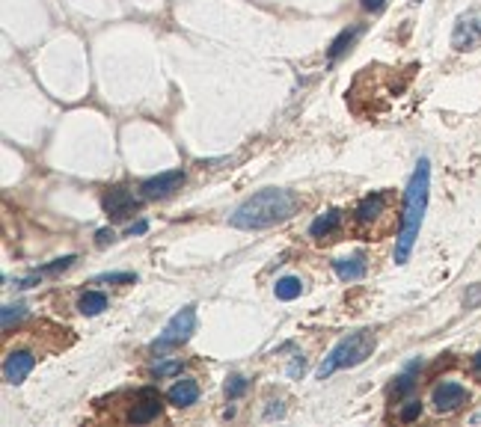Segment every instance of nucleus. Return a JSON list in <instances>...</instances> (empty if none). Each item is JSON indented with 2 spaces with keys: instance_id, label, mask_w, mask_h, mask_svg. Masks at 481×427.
<instances>
[{
  "instance_id": "nucleus-1",
  "label": "nucleus",
  "mask_w": 481,
  "mask_h": 427,
  "mask_svg": "<svg viewBox=\"0 0 481 427\" xmlns=\"http://www.w3.org/2000/svg\"><path fill=\"white\" fill-rule=\"evenodd\" d=\"M297 208H300L297 193L285 190V187H264V190L247 196L232 211L229 226L244 229V231H262V229H271L276 222H285L288 217H294Z\"/></svg>"
},
{
  "instance_id": "nucleus-2",
  "label": "nucleus",
  "mask_w": 481,
  "mask_h": 427,
  "mask_svg": "<svg viewBox=\"0 0 481 427\" xmlns=\"http://www.w3.org/2000/svg\"><path fill=\"white\" fill-rule=\"evenodd\" d=\"M428 199H431V160L419 157L404 190V214H401V229L395 240V264H407L410 253H413L428 211Z\"/></svg>"
},
{
  "instance_id": "nucleus-3",
  "label": "nucleus",
  "mask_w": 481,
  "mask_h": 427,
  "mask_svg": "<svg viewBox=\"0 0 481 427\" xmlns=\"http://www.w3.org/2000/svg\"><path fill=\"white\" fill-rule=\"evenodd\" d=\"M371 353H374V333H369V329L351 333L324 356V362L318 365V380H327V377H333L336 371H345V368H356V365H362Z\"/></svg>"
},
{
  "instance_id": "nucleus-4",
  "label": "nucleus",
  "mask_w": 481,
  "mask_h": 427,
  "mask_svg": "<svg viewBox=\"0 0 481 427\" xmlns=\"http://www.w3.org/2000/svg\"><path fill=\"white\" fill-rule=\"evenodd\" d=\"M193 333H196V309L184 306L182 311H175V315L169 318V324L164 326V333L158 335V341L151 344V350L164 353L169 347H182L184 341H190Z\"/></svg>"
},
{
  "instance_id": "nucleus-5",
  "label": "nucleus",
  "mask_w": 481,
  "mask_h": 427,
  "mask_svg": "<svg viewBox=\"0 0 481 427\" xmlns=\"http://www.w3.org/2000/svg\"><path fill=\"white\" fill-rule=\"evenodd\" d=\"M476 44H481V12L472 9V12H463L458 21H454L452 48L454 51H472Z\"/></svg>"
},
{
  "instance_id": "nucleus-6",
  "label": "nucleus",
  "mask_w": 481,
  "mask_h": 427,
  "mask_svg": "<svg viewBox=\"0 0 481 427\" xmlns=\"http://www.w3.org/2000/svg\"><path fill=\"white\" fill-rule=\"evenodd\" d=\"M469 400V391L454 380H445V383H436L434 391H431V404L440 415H449V413H458V409Z\"/></svg>"
},
{
  "instance_id": "nucleus-7",
  "label": "nucleus",
  "mask_w": 481,
  "mask_h": 427,
  "mask_svg": "<svg viewBox=\"0 0 481 427\" xmlns=\"http://www.w3.org/2000/svg\"><path fill=\"white\" fill-rule=\"evenodd\" d=\"M184 187V172L182 169H169V172H160L155 178H146L140 184V196L143 199H164V196H173L175 190Z\"/></svg>"
},
{
  "instance_id": "nucleus-8",
  "label": "nucleus",
  "mask_w": 481,
  "mask_h": 427,
  "mask_svg": "<svg viewBox=\"0 0 481 427\" xmlns=\"http://www.w3.org/2000/svg\"><path fill=\"white\" fill-rule=\"evenodd\" d=\"M134 400H137V404H134L131 413H128L131 424H146V422H155V418L160 415V395L151 386L140 389L137 395H134Z\"/></svg>"
},
{
  "instance_id": "nucleus-9",
  "label": "nucleus",
  "mask_w": 481,
  "mask_h": 427,
  "mask_svg": "<svg viewBox=\"0 0 481 427\" xmlns=\"http://www.w3.org/2000/svg\"><path fill=\"white\" fill-rule=\"evenodd\" d=\"M33 368H36V356L30 350H12L3 359V380L9 386H21Z\"/></svg>"
},
{
  "instance_id": "nucleus-10",
  "label": "nucleus",
  "mask_w": 481,
  "mask_h": 427,
  "mask_svg": "<svg viewBox=\"0 0 481 427\" xmlns=\"http://www.w3.org/2000/svg\"><path fill=\"white\" fill-rule=\"evenodd\" d=\"M104 211L110 214L113 220H125V217H131L134 211H137V196H134L131 190H125V187H110V190L104 193Z\"/></svg>"
},
{
  "instance_id": "nucleus-11",
  "label": "nucleus",
  "mask_w": 481,
  "mask_h": 427,
  "mask_svg": "<svg viewBox=\"0 0 481 427\" xmlns=\"http://www.w3.org/2000/svg\"><path fill=\"white\" fill-rule=\"evenodd\" d=\"M166 400H169L173 406H178V409L193 406L196 400H199V386H196V380L184 377V380L173 383V386H169V391H166Z\"/></svg>"
},
{
  "instance_id": "nucleus-12",
  "label": "nucleus",
  "mask_w": 481,
  "mask_h": 427,
  "mask_svg": "<svg viewBox=\"0 0 481 427\" xmlns=\"http://www.w3.org/2000/svg\"><path fill=\"white\" fill-rule=\"evenodd\" d=\"M383 211H386V199H383L380 193H371V196H365V199L356 205L354 217H356L360 226H374V222L383 217Z\"/></svg>"
},
{
  "instance_id": "nucleus-13",
  "label": "nucleus",
  "mask_w": 481,
  "mask_h": 427,
  "mask_svg": "<svg viewBox=\"0 0 481 427\" xmlns=\"http://www.w3.org/2000/svg\"><path fill=\"white\" fill-rule=\"evenodd\" d=\"M338 222H342V211H338V208H330L327 214H321V217L312 220V226H309V237H315V240L330 237V235H333V231L338 229Z\"/></svg>"
},
{
  "instance_id": "nucleus-14",
  "label": "nucleus",
  "mask_w": 481,
  "mask_h": 427,
  "mask_svg": "<svg viewBox=\"0 0 481 427\" xmlns=\"http://www.w3.org/2000/svg\"><path fill=\"white\" fill-rule=\"evenodd\" d=\"M333 270L342 282H356L365 276V258H336Z\"/></svg>"
},
{
  "instance_id": "nucleus-15",
  "label": "nucleus",
  "mask_w": 481,
  "mask_h": 427,
  "mask_svg": "<svg viewBox=\"0 0 481 427\" xmlns=\"http://www.w3.org/2000/svg\"><path fill=\"white\" fill-rule=\"evenodd\" d=\"M107 294L104 291H86L84 297L77 300V311L80 315H86V318H95V315H101V311L107 309Z\"/></svg>"
},
{
  "instance_id": "nucleus-16",
  "label": "nucleus",
  "mask_w": 481,
  "mask_h": 427,
  "mask_svg": "<svg viewBox=\"0 0 481 427\" xmlns=\"http://www.w3.org/2000/svg\"><path fill=\"white\" fill-rule=\"evenodd\" d=\"M360 33H362V27H360V24H354V27H345V30L338 33L333 42H330V51H327V57H330V60H338V57H342V53H345V51L351 48V44H354V39H356V36H360Z\"/></svg>"
},
{
  "instance_id": "nucleus-17",
  "label": "nucleus",
  "mask_w": 481,
  "mask_h": 427,
  "mask_svg": "<svg viewBox=\"0 0 481 427\" xmlns=\"http://www.w3.org/2000/svg\"><path fill=\"white\" fill-rule=\"evenodd\" d=\"M273 294H276V300L291 302V300H297L303 294V282L297 279V276H282V279L273 282Z\"/></svg>"
},
{
  "instance_id": "nucleus-18",
  "label": "nucleus",
  "mask_w": 481,
  "mask_h": 427,
  "mask_svg": "<svg viewBox=\"0 0 481 427\" xmlns=\"http://www.w3.org/2000/svg\"><path fill=\"white\" fill-rule=\"evenodd\" d=\"M27 315V306H21V302H15V306H3V311H0V324H3V333H9V329H12L18 320H21Z\"/></svg>"
},
{
  "instance_id": "nucleus-19",
  "label": "nucleus",
  "mask_w": 481,
  "mask_h": 427,
  "mask_svg": "<svg viewBox=\"0 0 481 427\" xmlns=\"http://www.w3.org/2000/svg\"><path fill=\"white\" fill-rule=\"evenodd\" d=\"M244 391H247V377H241V374H232L229 383H226V398L235 400V398L244 395Z\"/></svg>"
},
{
  "instance_id": "nucleus-20",
  "label": "nucleus",
  "mask_w": 481,
  "mask_h": 427,
  "mask_svg": "<svg viewBox=\"0 0 481 427\" xmlns=\"http://www.w3.org/2000/svg\"><path fill=\"white\" fill-rule=\"evenodd\" d=\"M419 415H422V400H416V398L407 400V404L401 406V413H398V418H401L404 424H407V422H416Z\"/></svg>"
},
{
  "instance_id": "nucleus-21",
  "label": "nucleus",
  "mask_w": 481,
  "mask_h": 427,
  "mask_svg": "<svg viewBox=\"0 0 481 427\" xmlns=\"http://www.w3.org/2000/svg\"><path fill=\"white\" fill-rule=\"evenodd\" d=\"M151 374H155V377H175V374H182V362H178V359L160 362V365H155V368H151Z\"/></svg>"
},
{
  "instance_id": "nucleus-22",
  "label": "nucleus",
  "mask_w": 481,
  "mask_h": 427,
  "mask_svg": "<svg viewBox=\"0 0 481 427\" xmlns=\"http://www.w3.org/2000/svg\"><path fill=\"white\" fill-rule=\"evenodd\" d=\"M75 261H77L75 255H62V258H57V261H51L48 267H42L39 273H60V270H69V267L75 264Z\"/></svg>"
},
{
  "instance_id": "nucleus-23",
  "label": "nucleus",
  "mask_w": 481,
  "mask_h": 427,
  "mask_svg": "<svg viewBox=\"0 0 481 427\" xmlns=\"http://www.w3.org/2000/svg\"><path fill=\"white\" fill-rule=\"evenodd\" d=\"M98 282H110V285H116V282H137V276H134V273H104V276H95V285Z\"/></svg>"
},
{
  "instance_id": "nucleus-24",
  "label": "nucleus",
  "mask_w": 481,
  "mask_h": 427,
  "mask_svg": "<svg viewBox=\"0 0 481 427\" xmlns=\"http://www.w3.org/2000/svg\"><path fill=\"white\" fill-rule=\"evenodd\" d=\"M410 389H413V377H410V371H407V374H401L398 383H395V386H392V395L401 398V395H407Z\"/></svg>"
},
{
  "instance_id": "nucleus-25",
  "label": "nucleus",
  "mask_w": 481,
  "mask_h": 427,
  "mask_svg": "<svg viewBox=\"0 0 481 427\" xmlns=\"http://www.w3.org/2000/svg\"><path fill=\"white\" fill-rule=\"evenodd\" d=\"M113 237H116V235H113L110 229H98V235H95V244H98V246H107V244H110Z\"/></svg>"
},
{
  "instance_id": "nucleus-26",
  "label": "nucleus",
  "mask_w": 481,
  "mask_h": 427,
  "mask_svg": "<svg viewBox=\"0 0 481 427\" xmlns=\"http://www.w3.org/2000/svg\"><path fill=\"white\" fill-rule=\"evenodd\" d=\"M383 6H386V0H362L365 12H383Z\"/></svg>"
},
{
  "instance_id": "nucleus-27",
  "label": "nucleus",
  "mask_w": 481,
  "mask_h": 427,
  "mask_svg": "<svg viewBox=\"0 0 481 427\" xmlns=\"http://www.w3.org/2000/svg\"><path fill=\"white\" fill-rule=\"evenodd\" d=\"M303 368H306V362H303V356H297V359L288 365V377H297V374H303Z\"/></svg>"
},
{
  "instance_id": "nucleus-28",
  "label": "nucleus",
  "mask_w": 481,
  "mask_h": 427,
  "mask_svg": "<svg viewBox=\"0 0 481 427\" xmlns=\"http://www.w3.org/2000/svg\"><path fill=\"white\" fill-rule=\"evenodd\" d=\"M146 231H149V222H146V220H140V222H134V226L128 229V235L134 237V235H146Z\"/></svg>"
},
{
  "instance_id": "nucleus-29",
  "label": "nucleus",
  "mask_w": 481,
  "mask_h": 427,
  "mask_svg": "<svg viewBox=\"0 0 481 427\" xmlns=\"http://www.w3.org/2000/svg\"><path fill=\"white\" fill-rule=\"evenodd\" d=\"M282 413H285V406H280V400H273V406H267V409H264V418H273V415L280 418Z\"/></svg>"
},
{
  "instance_id": "nucleus-30",
  "label": "nucleus",
  "mask_w": 481,
  "mask_h": 427,
  "mask_svg": "<svg viewBox=\"0 0 481 427\" xmlns=\"http://www.w3.org/2000/svg\"><path fill=\"white\" fill-rule=\"evenodd\" d=\"M472 368H476V371H481V350H478L476 356H472Z\"/></svg>"
},
{
  "instance_id": "nucleus-31",
  "label": "nucleus",
  "mask_w": 481,
  "mask_h": 427,
  "mask_svg": "<svg viewBox=\"0 0 481 427\" xmlns=\"http://www.w3.org/2000/svg\"><path fill=\"white\" fill-rule=\"evenodd\" d=\"M413 3H422V0H413Z\"/></svg>"
}]
</instances>
